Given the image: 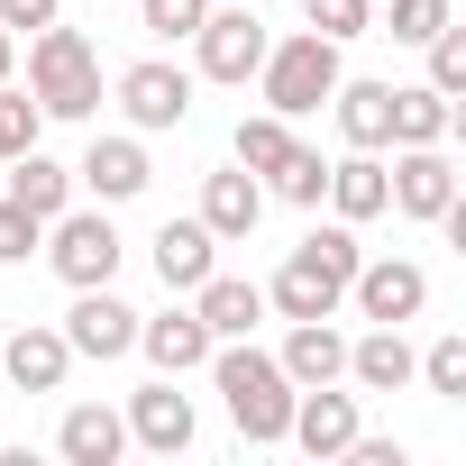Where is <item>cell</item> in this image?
Segmentation results:
<instances>
[{"label": "cell", "instance_id": "1", "mask_svg": "<svg viewBox=\"0 0 466 466\" xmlns=\"http://www.w3.org/2000/svg\"><path fill=\"white\" fill-rule=\"evenodd\" d=\"M210 384H219V402H228V420H238L248 448H284L293 393H302V384H293L257 339H219V348H210Z\"/></svg>", "mask_w": 466, "mask_h": 466}, {"label": "cell", "instance_id": "2", "mask_svg": "<svg viewBox=\"0 0 466 466\" xmlns=\"http://www.w3.org/2000/svg\"><path fill=\"white\" fill-rule=\"evenodd\" d=\"M357 266H366L357 228H348V219H329V228H311V238L275 266L266 311H284V320H339V302H348V275H357Z\"/></svg>", "mask_w": 466, "mask_h": 466}, {"label": "cell", "instance_id": "3", "mask_svg": "<svg viewBox=\"0 0 466 466\" xmlns=\"http://www.w3.org/2000/svg\"><path fill=\"white\" fill-rule=\"evenodd\" d=\"M28 101H37L46 119H92V110H101V46H92L83 28L46 19V28L28 37Z\"/></svg>", "mask_w": 466, "mask_h": 466}, {"label": "cell", "instance_id": "4", "mask_svg": "<svg viewBox=\"0 0 466 466\" xmlns=\"http://www.w3.org/2000/svg\"><path fill=\"white\" fill-rule=\"evenodd\" d=\"M257 92H266L275 119H311V110H329V92H339V46H329L320 28L275 37L266 65H257Z\"/></svg>", "mask_w": 466, "mask_h": 466}, {"label": "cell", "instance_id": "5", "mask_svg": "<svg viewBox=\"0 0 466 466\" xmlns=\"http://www.w3.org/2000/svg\"><path fill=\"white\" fill-rule=\"evenodd\" d=\"M37 248H46V266H56L74 293H83V284H110L119 257H128V248H119V228H110V201H101V210H74V201H65V210L46 219V238H37Z\"/></svg>", "mask_w": 466, "mask_h": 466}, {"label": "cell", "instance_id": "6", "mask_svg": "<svg viewBox=\"0 0 466 466\" xmlns=\"http://www.w3.org/2000/svg\"><path fill=\"white\" fill-rule=\"evenodd\" d=\"M266 19L248 10V0H228V10H210L201 28H192V56H201V74L210 83H257V65H266Z\"/></svg>", "mask_w": 466, "mask_h": 466}, {"label": "cell", "instance_id": "7", "mask_svg": "<svg viewBox=\"0 0 466 466\" xmlns=\"http://www.w3.org/2000/svg\"><path fill=\"white\" fill-rule=\"evenodd\" d=\"M119 110H128V128H137V137L183 128V119H192V74H183L174 56H147V65H128V74H119Z\"/></svg>", "mask_w": 466, "mask_h": 466}, {"label": "cell", "instance_id": "8", "mask_svg": "<svg viewBox=\"0 0 466 466\" xmlns=\"http://www.w3.org/2000/svg\"><path fill=\"white\" fill-rule=\"evenodd\" d=\"M348 302H357V320L402 329V320H420V311H430V275H420L411 257H366V266L348 275Z\"/></svg>", "mask_w": 466, "mask_h": 466}, {"label": "cell", "instance_id": "9", "mask_svg": "<svg viewBox=\"0 0 466 466\" xmlns=\"http://www.w3.org/2000/svg\"><path fill=\"white\" fill-rule=\"evenodd\" d=\"M119 420H128V448H147V457H183V448L201 439V420H192V393H174V375L137 384Z\"/></svg>", "mask_w": 466, "mask_h": 466}, {"label": "cell", "instance_id": "10", "mask_svg": "<svg viewBox=\"0 0 466 466\" xmlns=\"http://www.w3.org/2000/svg\"><path fill=\"white\" fill-rule=\"evenodd\" d=\"M65 348H74V357H92V366H110V357H128V348H137V311H128L110 284H83V293H74V311H65Z\"/></svg>", "mask_w": 466, "mask_h": 466}, {"label": "cell", "instance_id": "11", "mask_svg": "<svg viewBox=\"0 0 466 466\" xmlns=\"http://www.w3.org/2000/svg\"><path fill=\"white\" fill-rule=\"evenodd\" d=\"M457 201V165L439 156V147H402L393 165H384V210H402V219H439Z\"/></svg>", "mask_w": 466, "mask_h": 466}, {"label": "cell", "instance_id": "12", "mask_svg": "<svg viewBox=\"0 0 466 466\" xmlns=\"http://www.w3.org/2000/svg\"><path fill=\"white\" fill-rule=\"evenodd\" d=\"M302 457H348V439H357V393H339V384H302L293 393V430H284Z\"/></svg>", "mask_w": 466, "mask_h": 466}, {"label": "cell", "instance_id": "13", "mask_svg": "<svg viewBox=\"0 0 466 466\" xmlns=\"http://www.w3.org/2000/svg\"><path fill=\"white\" fill-rule=\"evenodd\" d=\"M219 248H238V238H257V219H266V183L248 174V165H228V174H201V210H192Z\"/></svg>", "mask_w": 466, "mask_h": 466}, {"label": "cell", "instance_id": "14", "mask_svg": "<svg viewBox=\"0 0 466 466\" xmlns=\"http://www.w3.org/2000/svg\"><path fill=\"white\" fill-rule=\"evenodd\" d=\"M210 348H219V339L201 329V311H192V302H183V311H156V320L137 311V357H147L156 375H174V384H183L192 366H210Z\"/></svg>", "mask_w": 466, "mask_h": 466}, {"label": "cell", "instance_id": "15", "mask_svg": "<svg viewBox=\"0 0 466 466\" xmlns=\"http://www.w3.org/2000/svg\"><path fill=\"white\" fill-rule=\"evenodd\" d=\"M0 375H10L19 393H65V375H74V348H65V329H46V320L10 329V339H0Z\"/></svg>", "mask_w": 466, "mask_h": 466}, {"label": "cell", "instance_id": "16", "mask_svg": "<svg viewBox=\"0 0 466 466\" xmlns=\"http://www.w3.org/2000/svg\"><path fill=\"white\" fill-rule=\"evenodd\" d=\"M74 183H83L92 201H137V192L156 183V165H147V147H137V137H92V147H83V165H74Z\"/></svg>", "mask_w": 466, "mask_h": 466}, {"label": "cell", "instance_id": "17", "mask_svg": "<svg viewBox=\"0 0 466 466\" xmlns=\"http://www.w3.org/2000/svg\"><path fill=\"white\" fill-rule=\"evenodd\" d=\"M192 311H201V329H210V339H248V329L266 320V284L219 275V266H210V275L192 284Z\"/></svg>", "mask_w": 466, "mask_h": 466}, {"label": "cell", "instance_id": "18", "mask_svg": "<svg viewBox=\"0 0 466 466\" xmlns=\"http://www.w3.org/2000/svg\"><path fill=\"white\" fill-rule=\"evenodd\" d=\"M348 228H366V219H384V156L375 147H348L339 165H329V192H320Z\"/></svg>", "mask_w": 466, "mask_h": 466}, {"label": "cell", "instance_id": "19", "mask_svg": "<svg viewBox=\"0 0 466 466\" xmlns=\"http://www.w3.org/2000/svg\"><path fill=\"white\" fill-rule=\"evenodd\" d=\"M275 366H284L293 384H348V339H339L329 320H293L284 348H275Z\"/></svg>", "mask_w": 466, "mask_h": 466}, {"label": "cell", "instance_id": "20", "mask_svg": "<svg viewBox=\"0 0 466 466\" xmlns=\"http://www.w3.org/2000/svg\"><path fill=\"white\" fill-rule=\"evenodd\" d=\"M348 384L357 393H402L411 384V339L384 329V320H366V339H348Z\"/></svg>", "mask_w": 466, "mask_h": 466}, {"label": "cell", "instance_id": "21", "mask_svg": "<svg viewBox=\"0 0 466 466\" xmlns=\"http://www.w3.org/2000/svg\"><path fill=\"white\" fill-rule=\"evenodd\" d=\"M210 266H219V238H210L201 219H165V228H156V284H165V293H192Z\"/></svg>", "mask_w": 466, "mask_h": 466}, {"label": "cell", "instance_id": "22", "mask_svg": "<svg viewBox=\"0 0 466 466\" xmlns=\"http://www.w3.org/2000/svg\"><path fill=\"white\" fill-rule=\"evenodd\" d=\"M329 110H339V137H348V147H375V156H384V137H393V83H348V74H339Z\"/></svg>", "mask_w": 466, "mask_h": 466}, {"label": "cell", "instance_id": "23", "mask_svg": "<svg viewBox=\"0 0 466 466\" xmlns=\"http://www.w3.org/2000/svg\"><path fill=\"white\" fill-rule=\"evenodd\" d=\"M56 448H65L74 466H110V457L128 448V420H119L110 402H74V411L56 420Z\"/></svg>", "mask_w": 466, "mask_h": 466}, {"label": "cell", "instance_id": "24", "mask_svg": "<svg viewBox=\"0 0 466 466\" xmlns=\"http://www.w3.org/2000/svg\"><path fill=\"white\" fill-rule=\"evenodd\" d=\"M457 128V101H439L430 83H393V137L384 147H448Z\"/></svg>", "mask_w": 466, "mask_h": 466}, {"label": "cell", "instance_id": "25", "mask_svg": "<svg viewBox=\"0 0 466 466\" xmlns=\"http://www.w3.org/2000/svg\"><path fill=\"white\" fill-rule=\"evenodd\" d=\"M10 201H28L37 219H56L65 201H74V165H56V156H10Z\"/></svg>", "mask_w": 466, "mask_h": 466}, {"label": "cell", "instance_id": "26", "mask_svg": "<svg viewBox=\"0 0 466 466\" xmlns=\"http://www.w3.org/2000/svg\"><path fill=\"white\" fill-rule=\"evenodd\" d=\"M228 156H238V165H248V174L266 183V174H275V165L293 156V119H275V110H257V119H238V137H228Z\"/></svg>", "mask_w": 466, "mask_h": 466}, {"label": "cell", "instance_id": "27", "mask_svg": "<svg viewBox=\"0 0 466 466\" xmlns=\"http://www.w3.org/2000/svg\"><path fill=\"white\" fill-rule=\"evenodd\" d=\"M266 192H275V201H293V210H320V192H329V156L293 137V156L266 174Z\"/></svg>", "mask_w": 466, "mask_h": 466}, {"label": "cell", "instance_id": "28", "mask_svg": "<svg viewBox=\"0 0 466 466\" xmlns=\"http://www.w3.org/2000/svg\"><path fill=\"white\" fill-rule=\"evenodd\" d=\"M411 375H420L430 393H448V402H457V393H466V339H457V329H439V339L411 357Z\"/></svg>", "mask_w": 466, "mask_h": 466}, {"label": "cell", "instance_id": "29", "mask_svg": "<svg viewBox=\"0 0 466 466\" xmlns=\"http://www.w3.org/2000/svg\"><path fill=\"white\" fill-rule=\"evenodd\" d=\"M210 19V0H137V28L156 46H192V28Z\"/></svg>", "mask_w": 466, "mask_h": 466}, {"label": "cell", "instance_id": "30", "mask_svg": "<svg viewBox=\"0 0 466 466\" xmlns=\"http://www.w3.org/2000/svg\"><path fill=\"white\" fill-rule=\"evenodd\" d=\"M302 28H320L329 46H348V37H375V0H302Z\"/></svg>", "mask_w": 466, "mask_h": 466}, {"label": "cell", "instance_id": "31", "mask_svg": "<svg viewBox=\"0 0 466 466\" xmlns=\"http://www.w3.org/2000/svg\"><path fill=\"white\" fill-rule=\"evenodd\" d=\"M420 56H430V92H439V101H466V28L448 19V28H439Z\"/></svg>", "mask_w": 466, "mask_h": 466}, {"label": "cell", "instance_id": "32", "mask_svg": "<svg viewBox=\"0 0 466 466\" xmlns=\"http://www.w3.org/2000/svg\"><path fill=\"white\" fill-rule=\"evenodd\" d=\"M37 128H46V110H37L28 92H10V83H0V165H10V156H28V147H37Z\"/></svg>", "mask_w": 466, "mask_h": 466}, {"label": "cell", "instance_id": "33", "mask_svg": "<svg viewBox=\"0 0 466 466\" xmlns=\"http://www.w3.org/2000/svg\"><path fill=\"white\" fill-rule=\"evenodd\" d=\"M37 238H46V219H37L28 201L0 192V266H28V257H37Z\"/></svg>", "mask_w": 466, "mask_h": 466}, {"label": "cell", "instance_id": "34", "mask_svg": "<svg viewBox=\"0 0 466 466\" xmlns=\"http://www.w3.org/2000/svg\"><path fill=\"white\" fill-rule=\"evenodd\" d=\"M448 19H457L448 0H393V19H384V28H393V46H430Z\"/></svg>", "mask_w": 466, "mask_h": 466}, {"label": "cell", "instance_id": "35", "mask_svg": "<svg viewBox=\"0 0 466 466\" xmlns=\"http://www.w3.org/2000/svg\"><path fill=\"white\" fill-rule=\"evenodd\" d=\"M46 19H65V0H0V28H10V37H19V28L37 37Z\"/></svg>", "mask_w": 466, "mask_h": 466}, {"label": "cell", "instance_id": "36", "mask_svg": "<svg viewBox=\"0 0 466 466\" xmlns=\"http://www.w3.org/2000/svg\"><path fill=\"white\" fill-rule=\"evenodd\" d=\"M348 466H411V448H402V439H366V430H357V439H348Z\"/></svg>", "mask_w": 466, "mask_h": 466}, {"label": "cell", "instance_id": "37", "mask_svg": "<svg viewBox=\"0 0 466 466\" xmlns=\"http://www.w3.org/2000/svg\"><path fill=\"white\" fill-rule=\"evenodd\" d=\"M10 65H19V37H10V28H0V83H10Z\"/></svg>", "mask_w": 466, "mask_h": 466}]
</instances>
